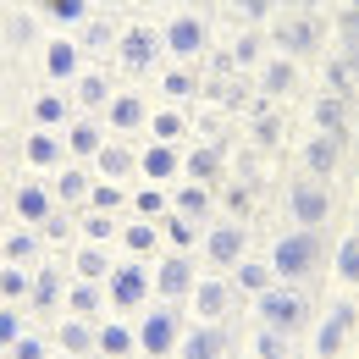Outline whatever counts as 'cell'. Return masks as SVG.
Segmentation results:
<instances>
[{
  "label": "cell",
  "instance_id": "obj_1",
  "mask_svg": "<svg viewBox=\"0 0 359 359\" xmlns=\"http://www.w3.org/2000/svg\"><path fill=\"white\" fill-rule=\"evenodd\" d=\"M260 34H266V45H276L293 67H299V61H320V55H326V11H320V6H282V11H271V22Z\"/></svg>",
  "mask_w": 359,
  "mask_h": 359
},
{
  "label": "cell",
  "instance_id": "obj_2",
  "mask_svg": "<svg viewBox=\"0 0 359 359\" xmlns=\"http://www.w3.org/2000/svg\"><path fill=\"white\" fill-rule=\"evenodd\" d=\"M271 243V276L276 282H293V287H310L320 282V260H326V238L310 232V226H287V232H276L266 238Z\"/></svg>",
  "mask_w": 359,
  "mask_h": 359
},
{
  "label": "cell",
  "instance_id": "obj_3",
  "mask_svg": "<svg viewBox=\"0 0 359 359\" xmlns=\"http://www.w3.org/2000/svg\"><path fill=\"white\" fill-rule=\"evenodd\" d=\"M255 315H260V326H271V332H282V337H299L304 326H310V287H293V282H271V287H260L255 293Z\"/></svg>",
  "mask_w": 359,
  "mask_h": 359
},
{
  "label": "cell",
  "instance_id": "obj_4",
  "mask_svg": "<svg viewBox=\"0 0 359 359\" xmlns=\"http://www.w3.org/2000/svg\"><path fill=\"white\" fill-rule=\"evenodd\" d=\"M282 205H287L293 226H310V232H320V226L332 222V210H337L332 188L315 182V177H282Z\"/></svg>",
  "mask_w": 359,
  "mask_h": 359
},
{
  "label": "cell",
  "instance_id": "obj_5",
  "mask_svg": "<svg viewBox=\"0 0 359 359\" xmlns=\"http://www.w3.org/2000/svg\"><path fill=\"white\" fill-rule=\"evenodd\" d=\"M161 55H166V39H161V28H149V22H133V28H122V39H116V67L144 83L155 67H161Z\"/></svg>",
  "mask_w": 359,
  "mask_h": 359
},
{
  "label": "cell",
  "instance_id": "obj_6",
  "mask_svg": "<svg viewBox=\"0 0 359 359\" xmlns=\"http://www.w3.org/2000/svg\"><path fill=\"white\" fill-rule=\"evenodd\" d=\"M161 39H166V55H177V67H188L210 50V17L205 11H177V17H166Z\"/></svg>",
  "mask_w": 359,
  "mask_h": 359
},
{
  "label": "cell",
  "instance_id": "obj_7",
  "mask_svg": "<svg viewBox=\"0 0 359 359\" xmlns=\"http://www.w3.org/2000/svg\"><path fill=\"white\" fill-rule=\"evenodd\" d=\"M149 293H155V266H144V260H122V266L111 271V310L116 315H138L149 304Z\"/></svg>",
  "mask_w": 359,
  "mask_h": 359
},
{
  "label": "cell",
  "instance_id": "obj_8",
  "mask_svg": "<svg viewBox=\"0 0 359 359\" xmlns=\"http://www.w3.org/2000/svg\"><path fill=\"white\" fill-rule=\"evenodd\" d=\"M78 72H83V50L72 34H50L45 45H39V83L55 89V83H78Z\"/></svg>",
  "mask_w": 359,
  "mask_h": 359
},
{
  "label": "cell",
  "instance_id": "obj_9",
  "mask_svg": "<svg viewBox=\"0 0 359 359\" xmlns=\"http://www.w3.org/2000/svg\"><path fill=\"white\" fill-rule=\"evenodd\" d=\"M177 326H182V315H177L172 299L144 304V310H138V348H144V354H172V348H177Z\"/></svg>",
  "mask_w": 359,
  "mask_h": 359
},
{
  "label": "cell",
  "instance_id": "obj_10",
  "mask_svg": "<svg viewBox=\"0 0 359 359\" xmlns=\"http://www.w3.org/2000/svg\"><path fill=\"white\" fill-rule=\"evenodd\" d=\"M67 266H72V260H61V249H50L45 266L34 271V293H28L34 320H50V315H55V304H67Z\"/></svg>",
  "mask_w": 359,
  "mask_h": 359
},
{
  "label": "cell",
  "instance_id": "obj_11",
  "mask_svg": "<svg viewBox=\"0 0 359 359\" xmlns=\"http://www.w3.org/2000/svg\"><path fill=\"white\" fill-rule=\"evenodd\" d=\"M238 343H243V332H238V315H226V320H199V332L177 337L182 359H216V354H232Z\"/></svg>",
  "mask_w": 359,
  "mask_h": 359
},
{
  "label": "cell",
  "instance_id": "obj_12",
  "mask_svg": "<svg viewBox=\"0 0 359 359\" xmlns=\"http://www.w3.org/2000/svg\"><path fill=\"white\" fill-rule=\"evenodd\" d=\"M188 304H194V320H226V315H238V282L222 276V271H210V276L194 282Z\"/></svg>",
  "mask_w": 359,
  "mask_h": 359
},
{
  "label": "cell",
  "instance_id": "obj_13",
  "mask_svg": "<svg viewBox=\"0 0 359 359\" xmlns=\"http://www.w3.org/2000/svg\"><path fill=\"white\" fill-rule=\"evenodd\" d=\"M199 243H205V260H210L216 271H232L243 255H249V226L222 216L216 226H205V238H199Z\"/></svg>",
  "mask_w": 359,
  "mask_h": 359
},
{
  "label": "cell",
  "instance_id": "obj_14",
  "mask_svg": "<svg viewBox=\"0 0 359 359\" xmlns=\"http://www.w3.org/2000/svg\"><path fill=\"white\" fill-rule=\"evenodd\" d=\"M282 138H287V116H282L276 105H266V100H255V105H249V122H243V144L260 149V155H276Z\"/></svg>",
  "mask_w": 359,
  "mask_h": 359
},
{
  "label": "cell",
  "instance_id": "obj_15",
  "mask_svg": "<svg viewBox=\"0 0 359 359\" xmlns=\"http://www.w3.org/2000/svg\"><path fill=\"white\" fill-rule=\"evenodd\" d=\"M348 332H354V299H348V287H343V299H332L326 315H320V326H315V354L332 359L348 343Z\"/></svg>",
  "mask_w": 359,
  "mask_h": 359
},
{
  "label": "cell",
  "instance_id": "obj_16",
  "mask_svg": "<svg viewBox=\"0 0 359 359\" xmlns=\"http://www.w3.org/2000/svg\"><path fill=\"white\" fill-rule=\"evenodd\" d=\"M343 138H348V133H310V138H304V149H299L304 177H315V182L337 177V166H343Z\"/></svg>",
  "mask_w": 359,
  "mask_h": 359
},
{
  "label": "cell",
  "instance_id": "obj_17",
  "mask_svg": "<svg viewBox=\"0 0 359 359\" xmlns=\"http://www.w3.org/2000/svg\"><path fill=\"white\" fill-rule=\"evenodd\" d=\"M50 210H55V188L45 177H17V188H11V216L22 226H39Z\"/></svg>",
  "mask_w": 359,
  "mask_h": 359
},
{
  "label": "cell",
  "instance_id": "obj_18",
  "mask_svg": "<svg viewBox=\"0 0 359 359\" xmlns=\"http://www.w3.org/2000/svg\"><path fill=\"white\" fill-rule=\"evenodd\" d=\"M255 94H260L266 105L293 100V94H299V67H293L287 55H266V61H260V78H255Z\"/></svg>",
  "mask_w": 359,
  "mask_h": 359
},
{
  "label": "cell",
  "instance_id": "obj_19",
  "mask_svg": "<svg viewBox=\"0 0 359 359\" xmlns=\"http://www.w3.org/2000/svg\"><path fill=\"white\" fill-rule=\"evenodd\" d=\"M22 161H28V172H61L72 155H67V138H61V133L28 128V138H22Z\"/></svg>",
  "mask_w": 359,
  "mask_h": 359
},
{
  "label": "cell",
  "instance_id": "obj_20",
  "mask_svg": "<svg viewBox=\"0 0 359 359\" xmlns=\"http://www.w3.org/2000/svg\"><path fill=\"white\" fill-rule=\"evenodd\" d=\"M188 128H194V138L205 144V149H216V155H226L232 161V149H238V128H232V116L226 111H199V116H188Z\"/></svg>",
  "mask_w": 359,
  "mask_h": 359
},
{
  "label": "cell",
  "instance_id": "obj_21",
  "mask_svg": "<svg viewBox=\"0 0 359 359\" xmlns=\"http://www.w3.org/2000/svg\"><path fill=\"white\" fill-rule=\"evenodd\" d=\"M304 128H310V133H348V100L315 89L310 100H304Z\"/></svg>",
  "mask_w": 359,
  "mask_h": 359
},
{
  "label": "cell",
  "instance_id": "obj_22",
  "mask_svg": "<svg viewBox=\"0 0 359 359\" xmlns=\"http://www.w3.org/2000/svg\"><path fill=\"white\" fill-rule=\"evenodd\" d=\"M72 105H78L72 94H61V89H39V94H34V105H28V122H34V128H45V133H67V122L78 116Z\"/></svg>",
  "mask_w": 359,
  "mask_h": 359
},
{
  "label": "cell",
  "instance_id": "obj_23",
  "mask_svg": "<svg viewBox=\"0 0 359 359\" xmlns=\"http://www.w3.org/2000/svg\"><path fill=\"white\" fill-rule=\"evenodd\" d=\"M194 282H199V271H194L188 255H166V260L155 266V293L172 299V304H182V299L194 293Z\"/></svg>",
  "mask_w": 359,
  "mask_h": 359
},
{
  "label": "cell",
  "instance_id": "obj_24",
  "mask_svg": "<svg viewBox=\"0 0 359 359\" xmlns=\"http://www.w3.org/2000/svg\"><path fill=\"white\" fill-rule=\"evenodd\" d=\"M199 94H205L216 111H226V116L255 105V83H249V78H238V72H232V78H210V83H199Z\"/></svg>",
  "mask_w": 359,
  "mask_h": 359
},
{
  "label": "cell",
  "instance_id": "obj_25",
  "mask_svg": "<svg viewBox=\"0 0 359 359\" xmlns=\"http://www.w3.org/2000/svg\"><path fill=\"white\" fill-rule=\"evenodd\" d=\"M67 155H72V161H94V155H100V144H105V122H100V116H89V111H78V116H72V122H67Z\"/></svg>",
  "mask_w": 359,
  "mask_h": 359
},
{
  "label": "cell",
  "instance_id": "obj_26",
  "mask_svg": "<svg viewBox=\"0 0 359 359\" xmlns=\"http://www.w3.org/2000/svg\"><path fill=\"white\" fill-rule=\"evenodd\" d=\"M72 100H78L89 116L100 111V105L111 111V100H116V78H111L105 67H83V72H78V83H72Z\"/></svg>",
  "mask_w": 359,
  "mask_h": 359
},
{
  "label": "cell",
  "instance_id": "obj_27",
  "mask_svg": "<svg viewBox=\"0 0 359 359\" xmlns=\"http://www.w3.org/2000/svg\"><path fill=\"white\" fill-rule=\"evenodd\" d=\"M320 89L337 94V100H348V94L359 89V61L343 55V50H326V55H320Z\"/></svg>",
  "mask_w": 359,
  "mask_h": 359
},
{
  "label": "cell",
  "instance_id": "obj_28",
  "mask_svg": "<svg viewBox=\"0 0 359 359\" xmlns=\"http://www.w3.org/2000/svg\"><path fill=\"white\" fill-rule=\"evenodd\" d=\"M155 89L166 100V111H188V105L199 100V72H194V67H166V72L155 78Z\"/></svg>",
  "mask_w": 359,
  "mask_h": 359
},
{
  "label": "cell",
  "instance_id": "obj_29",
  "mask_svg": "<svg viewBox=\"0 0 359 359\" xmlns=\"http://www.w3.org/2000/svg\"><path fill=\"white\" fill-rule=\"evenodd\" d=\"M94 172H100L105 182L133 177V172H138V149H133V144H122V138H105L100 155H94Z\"/></svg>",
  "mask_w": 359,
  "mask_h": 359
},
{
  "label": "cell",
  "instance_id": "obj_30",
  "mask_svg": "<svg viewBox=\"0 0 359 359\" xmlns=\"http://www.w3.org/2000/svg\"><path fill=\"white\" fill-rule=\"evenodd\" d=\"M144 128H149V100H144V94H116V100H111V133L116 138H128V133H144Z\"/></svg>",
  "mask_w": 359,
  "mask_h": 359
},
{
  "label": "cell",
  "instance_id": "obj_31",
  "mask_svg": "<svg viewBox=\"0 0 359 359\" xmlns=\"http://www.w3.org/2000/svg\"><path fill=\"white\" fill-rule=\"evenodd\" d=\"M34 34H39V17L28 6H6V55L11 61H22L34 50Z\"/></svg>",
  "mask_w": 359,
  "mask_h": 359
},
{
  "label": "cell",
  "instance_id": "obj_32",
  "mask_svg": "<svg viewBox=\"0 0 359 359\" xmlns=\"http://www.w3.org/2000/svg\"><path fill=\"white\" fill-rule=\"evenodd\" d=\"M50 188H55V205H89L94 177L83 172V161H67V166L50 177Z\"/></svg>",
  "mask_w": 359,
  "mask_h": 359
},
{
  "label": "cell",
  "instance_id": "obj_33",
  "mask_svg": "<svg viewBox=\"0 0 359 359\" xmlns=\"http://www.w3.org/2000/svg\"><path fill=\"white\" fill-rule=\"evenodd\" d=\"M177 177L216 188V182L226 177V155H216V149H205V144H199V149H188V155H182V172H177Z\"/></svg>",
  "mask_w": 359,
  "mask_h": 359
},
{
  "label": "cell",
  "instance_id": "obj_34",
  "mask_svg": "<svg viewBox=\"0 0 359 359\" xmlns=\"http://www.w3.org/2000/svg\"><path fill=\"white\" fill-rule=\"evenodd\" d=\"M72 39H78V50H83V55H100V50H116V39H122V34H116V17H111V11H89V22H83Z\"/></svg>",
  "mask_w": 359,
  "mask_h": 359
},
{
  "label": "cell",
  "instance_id": "obj_35",
  "mask_svg": "<svg viewBox=\"0 0 359 359\" xmlns=\"http://www.w3.org/2000/svg\"><path fill=\"white\" fill-rule=\"evenodd\" d=\"M94 337H100V326H94L89 315H61V326H55V343L67 348V354H94Z\"/></svg>",
  "mask_w": 359,
  "mask_h": 359
},
{
  "label": "cell",
  "instance_id": "obj_36",
  "mask_svg": "<svg viewBox=\"0 0 359 359\" xmlns=\"http://www.w3.org/2000/svg\"><path fill=\"white\" fill-rule=\"evenodd\" d=\"M210 205H216V188H205V182H177L172 188V210L188 216V222H205Z\"/></svg>",
  "mask_w": 359,
  "mask_h": 359
},
{
  "label": "cell",
  "instance_id": "obj_37",
  "mask_svg": "<svg viewBox=\"0 0 359 359\" xmlns=\"http://www.w3.org/2000/svg\"><path fill=\"white\" fill-rule=\"evenodd\" d=\"M111 271H116V260H111V249H105V243H78V249H72V276L111 282Z\"/></svg>",
  "mask_w": 359,
  "mask_h": 359
},
{
  "label": "cell",
  "instance_id": "obj_38",
  "mask_svg": "<svg viewBox=\"0 0 359 359\" xmlns=\"http://www.w3.org/2000/svg\"><path fill=\"white\" fill-rule=\"evenodd\" d=\"M138 172L149 182H172L182 172V155H177V144H149L144 155H138Z\"/></svg>",
  "mask_w": 359,
  "mask_h": 359
},
{
  "label": "cell",
  "instance_id": "obj_39",
  "mask_svg": "<svg viewBox=\"0 0 359 359\" xmlns=\"http://www.w3.org/2000/svg\"><path fill=\"white\" fill-rule=\"evenodd\" d=\"M116 243L133 255V260H144L155 243H161V222H149V216H133V222H122V232H116Z\"/></svg>",
  "mask_w": 359,
  "mask_h": 359
},
{
  "label": "cell",
  "instance_id": "obj_40",
  "mask_svg": "<svg viewBox=\"0 0 359 359\" xmlns=\"http://www.w3.org/2000/svg\"><path fill=\"white\" fill-rule=\"evenodd\" d=\"M39 238H45V249H67V243L78 238V216H72V205H55L45 222H39Z\"/></svg>",
  "mask_w": 359,
  "mask_h": 359
},
{
  "label": "cell",
  "instance_id": "obj_41",
  "mask_svg": "<svg viewBox=\"0 0 359 359\" xmlns=\"http://www.w3.org/2000/svg\"><path fill=\"white\" fill-rule=\"evenodd\" d=\"M67 310L100 320V315H105V287H100V282H89V276H78V282L67 287Z\"/></svg>",
  "mask_w": 359,
  "mask_h": 359
},
{
  "label": "cell",
  "instance_id": "obj_42",
  "mask_svg": "<svg viewBox=\"0 0 359 359\" xmlns=\"http://www.w3.org/2000/svg\"><path fill=\"white\" fill-rule=\"evenodd\" d=\"M161 238L177 249V255H188V249H199V238H205V226L188 222V216H177V210H166L161 216Z\"/></svg>",
  "mask_w": 359,
  "mask_h": 359
},
{
  "label": "cell",
  "instance_id": "obj_43",
  "mask_svg": "<svg viewBox=\"0 0 359 359\" xmlns=\"http://www.w3.org/2000/svg\"><path fill=\"white\" fill-rule=\"evenodd\" d=\"M116 232H122V222H116L111 210H94V205L78 210V238H83V243H111Z\"/></svg>",
  "mask_w": 359,
  "mask_h": 359
},
{
  "label": "cell",
  "instance_id": "obj_44",
  "mask_svg": "<svg viewBox=\"0 0 359 359\" xmlns=\"http://www.w3.org/2000/svg\"><path fill=\"white\" fill-rule=\"evenodd\" d=\"M39 249H45L39 226H17V232H6V266H28V260H39Z\"/></svg>",
  "mask_w": 359,
  "mask_h": 359
},
{
  "label": "cell",
  "instance_id": "obj_45",
  "mask_svg": "<svg viewBox=\"0 0 359 359\" xmlns=\"http://www.w3.org/2000/svg\"><path fill=\"white\" fill-rule=\"evenodd\" d=\"M332 282H337V287H354L359 282V238L354 232H343V243H337V255H332Z\"/></svg>",
  "mask_w": 359,
  "mask_h": 359
},
{
  "label": "cell",
  "instance_id": "obj_46",
  "mask_svg": "<svg viewBox=\"0 0 359 359\" xmlns=\"http://www.w3.org/2000/svg\"><path fill=\"white\" fill-rule=\"evenodd\" d=\"M232 282H238L243 293H260V287H271L276 276H271V260H260V255H243V260L232 266Z\"/></svg>",
  "mask_w": 359,
  "mask_h": 359
},
{
  "label": "cell",
  "instance_id": "obj_47",
  "mask_svg": "<svg viewBox=\"0 0 359 359\" xmlns=\"http://www.w3.org/2000/svg\"><path fill=\"white\" fill-rule=\"evenodd\" d=\"M133 343H138V326H128V320H105V326H100V337H94V348H100V354H128Z\"/></svg>",
  "mask_w": 359,
  "mask_h": 359
},
{
  "label": "cell",
  "instance_id": "obj_48",
  "mask_svg": "<svg viewBox=\"0 0 359 359\" xmlns=\"http://www.w3.org/2000/svg\"><path fill=\"white\" fill-rule=\"evenodd\" d=\"M149 133H155V144H182V138L194 133V128H188V111H161V116H149Z\"/></svg>",
  "mask_w": 359,
  "mask_h": 359
},
{
  "label": "cell",
  "instance_id": "obj_49",
  "mask_svg": "<svg viewBox=\"0 0 359 359\" xmlns=\"http://www.w3.org/2000/svg\"><path fill=\"white\" fill-rule=\"evenodd\" d=\"M226 50H232V67H260V61H266V34L249 28V34H238Z\"/></svg>",
  "mask_w": 359,
  "mask_h": 359
},
{
  "label": "cell",
  "instance_id": "obj_50",
  "mask_svg": "<svg viewBox=\"0 0 359 359\" xmlns=\"http://www.w3.org/2000/svg\"><path fill=\"white\" fill-rule=\"evenodd\" d=\"M243 348H249V354H260V359H287V354H293V343H287L282 332H271V326H260Z\"/></svg>",
  "mask_w": 359,
  "mask_h": 359
},
{
  "label": "cell",
  "instance_id": "obj_51",
  "mask_svg": "<svg viewBox=\"0 0 359 359\" xmlns=\"http://www.w3.org/2000/svg\"><path fill=\"white\" fill-rule=\"evenodd\" d=\"M0 293H6V304L28 299V293H34V276H28L22 266H6V271H0Z\"/></svg>",
  "mask_w": 359,
  "mask_h": 359
},
{
  "label": "cell",
  "instance_id": "obj_52",
  "mask_svg": "<svg viewBox=\"0 0 359 359\" xmlns=\"http://www.w3.org/2000/svg\"><path fill=\"white\" fill-rule=\"evenodd\" d=\"M45 11H50V22H61V28H83V22H89L83 0H50Z\"/></svg>",
  "mask_w": 359,
  "mask_h": 359
},
{
  "label": "cell",
  "instance_id": "obj_53",
  "mask_svg": "<svg viewBox=\"0 0 359 359\" xmlns=\"http://www.w3.org/2000/svg\"><path fill=\"white\" fill-rule=\"evenodd\" d=\"M166 210H172V199H166L161 188H138L133 194V216H149V222H155V216H166Z\"/></svg>",
  "mask_w": 359,
  "mask_h": 359
},
{
  "label": "cell",
  "instance_id": "obj_54",
  "mask_svg": "<svg viewBox=\"0 0 359 359\" xmlns=\"http://www.w3.org/2000/svg\"><path fill=\"white\" fill-rule=\"evenodd\" d=\"M122 199H128V194H122V182H94V194H89L94 210H111V216L122 210Z\"/></svg>",
  "mask_w": 359,
  "mask_h": 359
},
{
  "label": "cell",
  "instance_id": "obj_55",
  "mask_svg": "<svg viewBox=\"0 0 359 359\" xmlns=\"http://www.w3.org/2000/svg\"><path fill=\"white\" fill-rule=\"evenodd\" d=\"M17 337H22V315H17V310H11V304H6V310H0V343L11 348Z\"/></svg>",
  "mask_w": 359,
  "mask_h": 359
},
{
  "label": "cell",
  "instance_id": "obj_56",
  "mask_svg": "<svg viewBox=\"0 0 359 359\" xmlns=\"http://www.w3.org/2000/svg\"><path fill=\"white\" fill-rule=\"evenodd\" d=\"M11 348H17L22 359H39V354H45V337H39V332H22V337H17Z\"/></svg>",
  "mask_w": 359,
  "mask_h": 359
},
{
  "label": "cell",
  "instance_id": "obj_57",
  "mask_svg": "<svg viewBox=\"0 0 359 359\" xmlns=\"http://www.w3.org/2000/svg\"><path fill=\"white\" fill-rule=\"evenodd\" d=\"M210 78H232V50H226V45L210 50Z\"/></svg>",
  "mask_w": 359,
  "mask_h": 359
}]
</instances>
